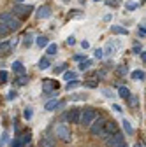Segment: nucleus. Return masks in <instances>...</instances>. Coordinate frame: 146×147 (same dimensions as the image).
Listing matches in <instances>:
<instances>
[{"label":"nucleus","instance_id":"f257e3e1","mask_svg":"<svg viewBox=\"0 0 146 147\" xmlns=\"http://www.w3.org/2000/svg\"><path fill=\"white\" fill-rule=\"evenodd\" d=\"M0 23H2L7 30H18L20 28V20H16L11 12H2L0 14Z\"/></svg>","mask_w":146,"mask_h":147},{"label":"nucleus","instance_id":"f03ea898","mask_svg":"<svg viewBox=\"0 0 146 147\" xmlns=\"http://www.w3.org/2000/svg\"><path fill=\"white\" fill-rule=\"evenodd\" d=\"M97 117V112H95V109H85L81 110V119H79V124L81 126H90Z\"/></svg>","mask_w":146,"mask_h":147},{"label":"nucleus","instance_id":"7ed1b4c3","mask_svg":"<svg viewBox=\"0 0 146 147\" xmlns=\"http://www.w3.org/2000/svg\"><path fill=\"white\" fill-rule=\"evenodd\" d=\"M106 123H107V121H106L102 116H97V117H95V121L90 124V131H92V135H97V137H99V135L102 133V130H104Z\"/></svg>","mask_w":146,"mask_h":147},{"label":"nucleus","instance_id":"20e7f679","mask_svg":"<svg viewBox=\"0 0 146 147\" xmlns=\"http://www.w3.org/2000/svg\"><path fill=\"white\" fill-rule=\"evenodd\" d=\"M106 145H107V147H127L125 138H123V135H121L120 131H118V133H115L113 137L106 138Z\"/></svg>","mask_w":146,"mask_h":147},{"label":"nucleus","instance_id":"39448f33","mask_svg":"<svg viewBox=\"0 0 146 147\" xmlns=\"http://www.w3.org/2000/svg\"><path fill=\"white\" fill-rule=\"evenodd\" d=\"M115 133H118V126H116V123L115 121H107L106 123V126H104V130H102V133L99 135L100 138H109V137H113Z\"/></svg>","mask_w":146,"mask_h":147},{"label":"nucleus","instance_id":"423d86ee","mask_svg":"<svg viewBox=\"0 0 146 147\" xmlns=\"http://www.w3.org/2000/svg\"><path fill=\"white\" fill-rule=\"evenodd\" d=\"M57 137L58 138H62L63 142H70V131H69V128H67V124H58L57 126Z\"/></svg>","mask_w":146,"mask_h":147},{"label":"nucleus","instance_id":"0eeeda50","mask_svg":"<svg viewBox=\"0 0 146 147\" xmlns=\"http://www.w3.org/2000/svg\"><path fill=\"white\" fill-rule=\"evenodd\" d=\"M35 16H37L39 20H48V18H51V9L48 5H41L37 9V12H35Z\"/></svg>","mask_w":146,"mask_h":147},{"label":"nucleus","instance_id":"6e6552de","mask_svg":"<svg viewBox=\"0 0 146 147\" xmlns=\"http://www.w3.org/2000/svg\"><path fill=\"white\" fill-rule=\"evenodd\" d=\"M53 88H58V84H55L51 79H44L42 81V91L44 93H53Z\"/></svg>","mask_w":146,"mask_h":147},{"label":"nucleus","instance_id":"1a4fd4ad","mask_svg":"<svg viewBox=\"0 0 146 147\" xmlns=\"http://www.w3.org/2000/svg\"><path fill=\"white\" fill-rule=\"evenodd\" d=\"M32 11H33L32 5H21V4H16V5H14V12H16V14H28V12H32Z\"/></svg>","mask_w":146,"mask_h":147},{"label":"nucleus","instance_id":"9d476101","mask_svg":"<svg viewBox=\"0 0 146 147\" xmlns=\"http://www.w3.org/2000/svg\"><path fill=\"white\" fill-rule=\"evenodd\" d=\"M69 119H70V123L79 124V119H81V109H72V112L69 114Z\"/></svg>","mask_w":146,"mask_h":147},{"label":"nucleus","instance_id":"9b49d317","mask_svg":"<svg viewBox=\"0 0 146 147\" xmlns=\"http://www.w3.org/2000/svg\"><path fill=\"white\" fill-rule=\"evenodd\" d=\"M111 32L116 33V35H129V30L123 28V26H120V25H113L111 26Z\"/></svg>","mask_w":146,"mask_h":147},{"label":"nucleus","instance_id":"f8f14e48","mask_svg":"<svg viewBox=\"0 0 146 147\" xmlns=\"http://www.w3.org/2000/svg\"><path fill=\"white\" fill-rule=\"evenodd\" d=\"M12 70H14L16 74H21V76H25V67H23L21 61H14V63H12Z\"/></svg>","mask_w":146,"mask_h":147},{"label":"nucleus","instance_id":"ddd939ff","mask_svg":"<svg viewBox=\"0 0 146 147\" xmlns=\"http://www.w3.org/2000/svg\"><path fill=\"white\" fill-rule=\"evenodd\" d=\"M58 107H63V102H57V100H53V102H48L46 103V110H53V109H58Z\"/></svg>","mask_w":146,"mask_h":147},{"label":"nucleus","instance_id":"4468645a","mask_svg":"<svg viewBox=\"0 0 146 147\" xmlns=\"http://www.w3.org/2000/svg\"><path fill=\"white\" fill-rule=\"evenodd\" d=\"M57 51H58V46H57V44H49V46H48V49H46V54H48V58L55 56V54H57Z\"/></svg>","mask_w":146,"mask_h":147},{"label":"nucleus","instance_id":"2eb2a0df","mask_svg":"<svg viewBox=\"0 0 146 147\" xmlns=\"http://www.w3.org/2000/svg\"><path fill=\"white\" fill-rule=\"evenodd\" d=\"M123 130H125V133L127 135H134V128H132V124L129 123V121H127V119H123Z\"/></svg>","mask_w":146,"mask_h":147},{"label":"nucleus","instance_id":"dca6fc26","mask_svg":"<svg viewBox=\"0 0 146 147\" xmlns=\"http://www.w3.org/2000/svg\"><path fill=\"white\" fill-rule=\"evenodd\" d=\"M35 44H37L39 47H48L49 46V42H48V39H46V37H37V39H35Z\"/></svg>","mask_w":146,"mask_h":147},{"label":"nucleus","instance_id":"f3484780","mask_svg":"<svg viewBox=\"0 0 146 147\" xmlns=\"http://www.w3.org/2000/svg\"><path fill=\"white\" fill-rule=\"evenodd\" d=\"M118 95H120L121 98H125V100H129V98H130V91L121 86V88H118Z\"/></svg>","mask_w":146,"mask_h":147},{"label":"nucleus","instance_id":"a211bd4d","mask_svg":"<svg viewBox=\"0 0 146 147\" xmlns=\"http://www.w3.org/2000/svg\"><path fill=\"white\" fill-rule=\"evenodd\" d=\"M49 65H51V61H49V58H48V56L39 60V68H41V70H46V68H49Z\"/></svg>","mask_w":146,"mask_h":147},{"label":"nucleus","instance_id":"6ab92c4d","mask_svg":"<svg viewBox=\"0 0 146 147\" xmlns=\"http://www.w3.org/2000/svg\"><path fill=\"white\" fill-rule=\"evenodd\" d=\"M86 98H88V95H86V93H85V95H83V93H76V95H70V100H74V102H85Z\"/></svg>","mask_w":146,"mask_h":147},{"label":"nucleus","instance_id":"aec40b11","mask_svg":"<svg viewBox=\"0 0 146 147\" xmlns=\"http://www.w3.org/2000/svg\"><path fill=\"white\" fill-rule=\"evenodd\" d=\"M23 44H25L27 47H30V46L33 44V35H32V33H27V35L23 37Z\"/></svg>","mask_w":146,"mask_h":147},{"label":"nucleus","instance_id":"412c9836","mask_svg":"<svg viewBox=\"0 0 146 147\" xmlns=\"http://www.w3.org/2000/svg\"><path fill=\"white\" fill-rule=\"evenodd\" d=\"M130 77H132V79H144L146 74H144L143 70H134V72L130 74Z\"/></svg>","mask_w":146,"mask_h":147},{"label":"nucleus","instance_id":"4be33fe9","mask_svg":"<svg viewBox=\"0 0 146 147\" xmlns=\"http://www.w3.org/2000/svg\"><path fill=\"white\" fill-rule=\"evenodd\" d=\"M23 117H25L27 121H30V119L33 117V109H32V107H27V109H25V112H23Z\"/></svg>","mask_w":146,"mask_h":147},{"label":"nucleus","instance_id":"5701e85b","mask_svg":"<svg viewBox=\"0 0 146 147\" xmlns=\"http://www.w3.org/2000/svg\"><path fill=\"white\" fill-rule=\"evenodd\" d=\"M63 79H65V81H74V79H76V74H74V72H65V74H63Z\"/></svg>","mask_w":146,"mask_h":147},{"label":"nucleus","instance_id":"b1692460","mask_svg":"<svg viewBox=\"0 0 146 147\" xmlns=\"http://www.w3.org/2000/svg\"><path fill=\"white\" fill-rule=\"evenodd\" d=\"M18 84H20V86H25L27 82H28V76H20V77H18V81H16Z\"/></svg>","mask_w":146,"mask_h":147},{"label":"nucleus","instance_id":"393cba45","mask_svg":"<svg viewBox=\"0 0 146 147\" xmlns=\"http://www.w3.org/2000/svg\"><path fill=\"white\" fill-rule=\"evenodd\" d=\"M79 84H81V82H79V81H76V79H74V81H70V82H69V84H67V89H69V91H70V89H74V88H78V86H79Z\"/></svg>","mask_w":146,"mask_h":147},{"label":"nucleus","instance_id":"a878e982","mask_svg":"<svg viewBox=\"0 0 146 147\" xmlns=\"http://www.w3.org/2000/svg\"><path fill=\"white\" fill-rule=\"evenodd\" d=\"M90 67H92V61H90V60H85V61H81V65H79L81 70H86V68H90Z\"/></svg>","mask_w":146,"mask_h":147},{"label":"nucleus","instance_id":"bb28decb","mask_svg":"<svg viewBox=\"0 0 146 147\" xmlns=\"http://www.w3.org/2000/svg\"><path fill=\"white\" fill-rule=\"evenodd\" d=\"M93 54H95V58H97V60H102V58H104V51H102V49H95Z\"/></svg>","mask_w":146,"mask_h":147},{"label":"nucleus","instance_id":"cd10ccee","mask_svg":"<svg viewBox=\"0 0 146 147\" xmlns=\"http://www.w3.org/2000/svg\"><path fill=\"white\" fill-rule=\"evenodd\" d=\"M7 137H9V133H7V131H4V135H2V138H0V147H4V144L7 142Z\"/></svg>","mask_w":146,"mask_h":147},{"label":"nucleus","instance_id":"c85d7f7f","mask_svg":"<svg viewBox=\"0 0 146 147\" xmlns=\"http://www.w3.org/2000/svg\"><path fill=\"white\" fill-rule=\"evenodd\" d=\"M11 145H12V147H21V145H23V142H21L20 138H16V140H12V142H11Z\"/></svg>","mask_w":146,"mask_h":147},{"label":"nucleus","instance_id":"c756f323","mask_svg":"<svg viewBox=\"0 0 146 147\" xmlns=\"http://www.w3.org/2000/svg\"><path fill=\"white\" fill-rule=\"evenodd\" d=\"M102 95L106 98H113V93H111V89H102Z\"/></svg>","mask_w":146,"mask_h":147},{"label":"nucleus","instance_id":"7c9ffc66","mask_svg":"<svg viewBox=\"0 0 146 147\" xmlns=\"http://www.w3.org/2000/svg\"><path fill=\"white\" fill-rule=\"evenodd\" d=\"M0 81H2V82H7V72H5V70L0 72Z\"/></svg>","mask_w":146,"mask_h":147},{"label":"nucleus","instance_id":"2f4dec72","mask_svg":"<svg viewBox=\"0 0 146 147\" xmlns=\"http://www.w3.org/2000/svg\"><path fill=\"white\" fill-rule=\"evenodd\" d=\"M85 86H86V88H97V82H95V81H86Z\"/></svg>","mask_w":146,"mask_h":147},{"label":"nucleus","instance_id":"473e14b6","mask_svg":"<svg viewBox=\"0 0 146 147\" xmlns=\"http://www.w3.org/2000/svg\"><path fill=\"white\" fill-rule=\"evenodd\" d=\"M16 96H18L16 91H9V93H7V100H14Z\"/></svg>","mask_w":146,"mask_h":147},{"label":"nucleus","instance_id":"72a5a7b5","mask_svg":"<svg viewBox=\"0 0 146 147\" xmlns=\"http://www.w3.org/2000/svg\"><path fill=\"white\" fill-rule=\"evenodd\" d=\"M63 68H65V65H62V67H55V68H53V72H55V74H62V72H63Z\"/></svg>","mask_w":146,"mask_h":147},{"label":"nucleus","instance_id":"f704fd0d","mask_svg":"<svg viewBox=\"0 0 146 147\" xmlns=\"http://www.w3.org/2000/svg\"><path fill=\"white\" fill-rule=\"evenodd\" d=\"M74 44H76V39H74V37L70 35L69 39H67V46H74Z\"/></svg>","mask_w":146,"mask_h":147},{"label":"nucleus","instance_id":"c9c22d12","mask_svg":"<svg viewBox=\"0 0 146 147\" xmlns=\"http://www.w3.org/2000/svg\"><path fill=\"white\" fill-rule=\"evenodd\" d=\"M137 7V4H134V2H129V4H127V9H129V11H134Z\"/></svg>","mask_w":146,"mask_h":147},{"label":"nucleus","instance_id":"e433bc0d","mask_svg":"<svg viewBox=\"0 0 146 147\" xmlns=\"http://www.w3.org/2000/svg\"><path fill=\"white\" fill-rule=\"evenodd\" d=\"M7 32H9V30H7V28H5V26L2 25V23H0V35H5Z\"/></svg>","mask_w":146,"mask_h":147},{"label":"nucleus","instance_id":"4c0bfd02","mask_svg":"<svg viewBox=\"0 0 146 147\" xmlns=\"http://www.w3.org/2000/svg\"><path fill=\"white\" fill-rule=\"evenodd\" d=\"M74 60H76V61H83V60H85V54H76Z\"/></svg>","mask_w":146,"mask_h":147},{"label":"nucleus","instance_id":"58836bf2","mask_svg":"<svg viewBox=\"0 0 146 147\" xmlns=\"http://www.w3.org/2000/svg\"><path fill=\"white\" fill-rule=\"evenodd\" d=\"M81 47H83V49H88V47H90V42H88V40H83V42H81Z\"/></svg>","mask_w":146,"mask_h":147},{"label":"nucleus","instance_id":"ea45409f","mask_svg":"<svg viewBox=\"0 0 146 147\" xmlns=\"http://www.w3.org/2000/svg\"><path fill=\"white\" fill-rule=\"evenodd\" d=\"M137 32H139V35H141V37H144V35H146V28H141V26H139V30H137Z\"/></svg>","mask_w":146,"mask_h":147},{"label":"nucleus","instance_id":"a19ab883","mask_svg":"<svg viewBox=\"0 0 146 147\" xmlns=\"http://www.w3.org/2000/svg\"><path fill=\"white\" fill-rule=\"evenodd\" d=\"M134 53H136V54H141V47H139V46H137V44H136V46H134Z\"/></svg>","mask_w":146,"mask_h":147},{"label":"nucleus","instance_id":"79ce46f5","mask_svg":"<svg viewBox=\"0 0 146 147\" xmlns=\"http://www.w3.org/2000/svg\"><path fill=\"white\" fill-rule=\"evenodd\" d=\"M129 100H130V103H132V105H136V103H137V98H136V96H132V95H130V98H129Z\"/></svg>","mask_w":146,"mask_h":147},{"label":"nucleus","instance_id":"37998d69","mask_svg":"<svg viewBox=\"0 0 146 147\" xmlns=\"http://www.w3.org/2000/svg\"><path fill=\"white\" fill-rule=\"evenodd\" d=\"M21 142H23V144H27V142H30V133H28V135H25V137H23V140H21Z\"/></svg>","mask_w":146,"mask_h":147},{"label":"nucleus","instance_id":"c03bdc74","mask_svg":"<svg viewBox=\"0 0 146 147\" xmlns=\"http://www.w3.org/2000/svg\"><path fill=\"white\" fill-rule=\"evenodd\" d=\"M139 56H141V60H143V61L146 63V51H144V53H141V54H139Z\"/></svg>","mask_w":146,"mask_h":147},{"label":"nucleus","instance_id":"a18cd8bd","mask_svg":"<svg viewBox=\"0 0 146 147\" xmlns=\"http://www.w3.org/2000/svg\"><path fill=\"white\" fill-rule=\"evenodd\" d=\"M113 109L116 110V112H121V107H120V105H113Z\"/></svg>","mask_w":146,"mask_h":147},{"label":"nucleus","instance_id":"49530a36","mask_svg":"<svg viewBox=\"0 0 146 147\" xmlns=\"http://www.w3.org/2000/svg\"><path fill=\"white\" fill-rule=\"evenodd\" d=\"M134 147H143V145H141V144H136V145H134Z\"/></svg>","mask_w":146,"mask_h":147},{"label":"nucleus","instance_id":"de8ad7c7","mask_svg":"<svg viewBox=\"0 0 146 147\" xmlns=\"http://www.w3.org/2000/svg\"><path fill=\"white\" fill-rule=\"evenodd\" d=\"M16 2H18V4H20V2H23V0H16Z\"/></svg>","mask_w":146,"mask_h":147},{"label":"nucleus","instance_id":"09e8293b","mask_svg":"<svg viewBox=\"0 0 146 147\" xmlns=\"http://www.w3.org/2000/svg\"><path fill=\"white\" fill-rule=\"evenodd\" d=\"M93 2H100V0H93Z\"/></svg>","mask_w":146,"mask_h":147}]
</instances>
